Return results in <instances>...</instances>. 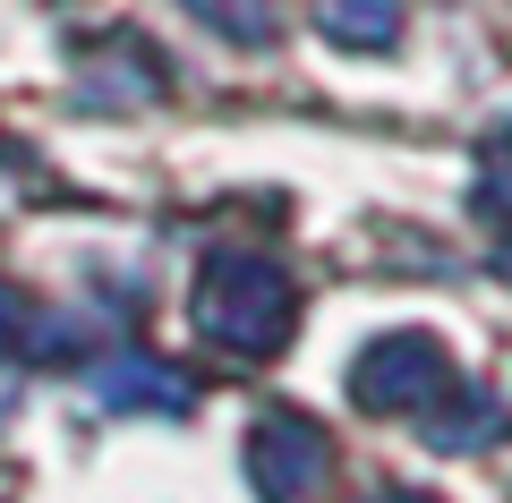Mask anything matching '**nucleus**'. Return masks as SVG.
<instances>
[{"instance_id": "1", "label": "nucleus", "mask_w": 512, "mask_h": 503, "mask_svg": "<svg viewBox=\"0 0 512 503\" xmlns=\"http://www.w3.org/2000/svg\"><path fill=\"white\" fill-rule=\"evenodd\" d=\"M333 18L359 26V35H384V26H393V0H333Z\"/></svg>"}]
</instances>
